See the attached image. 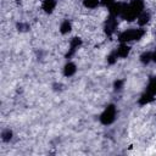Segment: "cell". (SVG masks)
I'll use <instances>...</instances> for the list:
<instances>
[{
	"label": "cell",
	"mask_w": 156,
	"mask_h": 156,
	"mask_svg": "<svg viewBox=\"0 0 156 156\" xmlns=\"http://www.w3.org/2000/svg\"><path fill=\"white\" fill-rule=\"evenodd\" d=\"M129 51H130V48H129L126 43H122V44L117 48V50H116L115 52H116V55H117L118 57H127L128 54H129Z\"/></svg>",
	"instance_id": "cell-6"
},
{
	"label": "cell",
	"mask_w": 156,
	"mask_h": 156,
	"mask_svg": "<svg viewBox=\"0 0 156 156\" xmlns=\"http://www.w3.org/2000/svg\"><path fill=\"white\" fill-rule=\"evenodd\" d=\"M100 0H84V6L87 9H95L98 5H99Z\"/></svg>",
	"instance_id": "cell-14"
},
{
	"label": "cell",
	"mask_w": 156,
	"mask_h": 156,
	"mask_svg": "<svg viewBox=\"0 0 156 156\" xmlns=\"http://www.w3.org/2000/svg\"><path fill=\"white\" fill-rule=\"evenodd\" d=\"M41 7H43V10H44L45 12L50 13V12H52L54 9L56 7V0H44Z\"/></svg>",
	"instance_id": "cell-7"
},
{
	"label": "cell",
	"mask_w": 156,
	"mask_h": 156,
	"mask_svg": "<svg viewBox=\"0 0 156 156\" xmlns=\"http://www.w3.org/2000/svg\"><path fill=\"white\" fill-rule=\"evenodd\" d=\"M117 57H118V56L116 55V52H112V54L107 57V62H108L110 65H113V63L117 61Z\"/></svg>",
	"instance_id": "cell-16"
},
{
	"label": "cell",
	"mask_w": 156,
	"mask_h": 156,
	"mask_svg": "<svg viewBox=\"0 0 156 156\" xmlns=\"http://www.w3.org/2000/svg\"><path fill=\"white\" fill-rule=\"evenodd\" d=\"M117 28V21L115 16H111L106 20V24H105V32L107 33V35H111Z\"/></svg>",
	"instance_id": "cell-3"
},
{
	"label": "cell",
	"mask_w": 156,
	"mask_h": 156,
	"mask_svg": "<svg viewBox=\"0 0 156 156\" xmlns=\"http://www.w3.org/2000/svg\"><path fill=\"white\" fill-rule=\"evenodd\" d=\"M71 29H72V26H71V22H69L68 20L63 21V22L61 23V26H60V32H61L62 34H67V33H69Z\"/></svg>",
	"instance_id": "cell-9"
},
{
	"label": "cell",
	"mask_w": 156,
	"mask_h": 156,
	"mask_svg": "<svg viewBox=\"0 0 156 156\" xmlns=\"http://www.w3.org/2000/svg\"><path fill=\"white\" fill-rule=\"evenodd\" d=\"M115 2H116L115 0H101V4H102L104 6H106L107 9H108L110 6H112Z\"/></svg>",
	"instance_id": "cell-17"
},
{
	"label": "cell",
	"mask_w": 156,
	"mask_h": 156,
	"mask_svg": "<svg viewBox=\"0 0 156 156\" xmlns=\"http://www.w3.org/2000/svg\"><path fill=\"white\" fill-rule=\"evenodd\" d=\"M146 91L150 93L151 95H156V78H151L149 84H147V88H146Z\"/></svg>",
	"instance_id": "cell-11"
},
{
	"label": "cell",
	"mask_w": 156,
	"mask_h": 156,
	"mask_svg": "<svg viewBox=\"0 0 156 156\" xmlns=\"http://www.w3.org/2000/svg\"><path fill=\"white\" fill-rule=\"evenodd\" d=\"M76 71H77L76 65L72 63V62H68V63L65 66V68H63V74H65L66 77H71V76H73V74L76 73Z\"/></svg>",
	"instance_id": "cell-8"
},
{
	"label": "cell",
	"mask_w": 156,
	"mask_h": 156,
	"mask_svg": "<svg viewBox=\"0 0 156 156\" xmlns=\"http://www.w3.org/2000/svg\"><path fill=\"white\" fill-rule=\"evenodd\" d=\"M1 138H2L4 141H10V139L12 138V132L10 129H5L1 134Z\"/></svg>",
	"instance_id": "cell-15"
},
{
	"label": "cell",
	"mask_w": 156,
	"mask_h": 156,
	"mask_svg": "<svg viewBox=\"0 0 156 156\" xmlns=\"http://www.w3.org/2000/svg\"><path fill=\"white\" fill-rule=\"evenodd\" d=\"M149 20H150V15L146 13V12H141V13L138 16V23H139L140 26L146 24V23L149 22Z\"/></svg>",
	"instance_id": "cell-12"
},
{
	"label": "cell",
	"mask_w": 156,
	"mask_h": 156,
	"mask_svg": "<svg viewBox=\"0 0 156 156\" xmlns=\"http://www.w3.org/2000/svg\"><path fill=\"white\" fill-rule=\"evenodd\" d=\"M122 85H123V80H116L115 82V89L119 90L122 88Z\"/></svg>",
	"instance_id": "cell-18"
},
{
	"label": "cell",
	"mask_w": 156,
	"mask_h": 156,
	"mask_svg": "<svg viewBox=\"0 0 156 156\" xmlns=\"http://www.w3.org/2000/svg\"><path fill=\"white\" fill-rule=\"evenodd\" d=\"M152 61H155V62H156V50H155V51H152Z\"/></svg>",
	"instance_id": "cell-19"
},
{
	"label": "cell",
	"mask_w": 156,
	"mask_h": 156,
	"mask_svg": "<svg viewBox=\"0 0 156 156\" xmlns=\"http://www.w3.org/2000/svg\"><path fill=\"white\" fill-rule=\"evenodd\" d=\"M80 44H82L80 38H78V37L72 38L71 41H69V51L67 52V57H71V56L74 54V51L80 46Z\"/></svg>",
	"instance_id": "cell-4"
},
{
	"label": "cell",
	"mask_w": 156,
	"mask_h": 156,
	"mask_svg": "<svg viewBox=\"0 0 156 156\" xmlns=\"http://www.w3.org/2000/svg\"><path fill=\"white\" fill-rule=\"evenodd\" d=\"M140 61H141L143 63H149L150 61H152V52L146 51V52L141 54V56H140Z\"/></svg>",
	"instance_id": "cell-13"
},
{
	"label": "cell",
	"mask_w": 156,
	"mask_h": 156,
	"mask_svg": "<svg viewBox=\"0 0 156 156\" xmlns=\"http://www.w3.org/2000/svg\"><path fill=\"white\" fill-rule=\"evenodd\" d=\"M115 118H116V107H115V105H108L100 116L101 123L106 124V126L111 124L115 121Z\"/></svg>",
	"instance_id": "cell-2"
},
{
	"label": "cell",
	"mask_w": 156,
	"mask_h": 156,
	"mask_svg": "<svg viewBox=\"0 0 156 156\" xmlns=\"http://www.w3.org/2000/svg\"><path fill=\"white\" fill-rule=\"evenodd\" d=\"M145 34V30L144 29H140V28H135V29H127L124 32H122L119 35H118V40L121 43H128V41H132V40H139L143 38V35Z\"/></svg>",
	"instance_id": "cell-1"
},
{
	"label": "cell",
	"mask_w": 156,
	"mask_h": 156,
	"mask_svg": "<svg viewBox=\"0 0 156 156\" xmlns=\"http://www.w3.org/2000/svg\"><path fill=\"white\" fill-rule=\"evenodd\" d=\"M123 7H124V4H122V2H115L112 6L108 7V12H110L111 16H115V17L121 16Z\"/></svg>",
	"instance_id": "cell-5"
},
{
	"label": "cell",
	"mask_w": 156,
	"mask_h": 156,
	"mask_svg": "<svg viewBox=\"0 0 156 156\" xmlns=\"http://www.w3.org/2000/svg\"><path fill=\"white\" fill-rule=\"evenodd\" d=\"M154 100V95H151L150 93H145V94H143L141 95V98L139 99V104L140 105H146V104H149V102H151Z\"/></svg>",
	"instance_id": "cell-10"
}]
</instances>
